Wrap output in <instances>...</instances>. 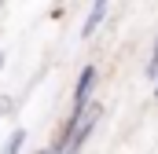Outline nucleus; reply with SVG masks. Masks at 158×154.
Wrapping results in <instances>:
<instances>
[{"label": "nucleus", "instance_id": "nucleus-3", "mask_svg": "<svg viewBox=\"0 0 158 154\" xmlns=\"http://www.w3.org/2000/svg\"><path fill=\"white\" fill-rule=\"evenodd\" d=\"M22 143H26V132H22V128H15V132H11V140L0 147V154H22Z\"/></svg>", "mask_w": 158, "mask_h": 154}, {"label": "nucleus", "instance_id": "nucleus-6", "mask_svg": "<svg viewBox=\"0 0 158 154\" xmlns=\"http://www.w3.org/2000/svg\"><path fill=\"white\" fill-rule=\"evenodd\" d=\"M155 95H158V77H155Z\"/></svg>", "mask_w": 158, "mask_h": 154}, {"label": "nucleus", "instance_id": "nucleus-2", "mask_svg": "<svg viewBox=\"0 0 158 154\" xmlns=\"http://www.w3.org/2000/svg\"><path fill=\"white\" fill-rule=\"evenodd\" d=\"M103 18H107V4L99 0V4H92V7H88V18H85V26H81V37L88 40L99 26H103Z\"/></svg>", "mask_w": 158, "mask_h": 154}, {"label": "nucleus", "instance_id": "nucleus-7", "mask_svg": "<svg viewBox=\"0 0 158 154\" xmlns=\"http://www.w3.org/2000/svg\"><path fill=\"white\" fill-rule=\"evenodd\" d=\"M0 66H4V55H0Z\"/></svg>", "mask_w": 158, "mask_h": 154}, {"label": "nucleus", "instance_id": "nucleus-4", "mask_svg": "<svg viewBox=\"0 0 158 154\" xmlns=\"http://www.w3.org/2000/svg\"><path fill=\"white\" fill-rule=\"evenodd\" d=\"M147 74L158 77V40H155V51H151V63H147Z\"/></svg>", "mask_w": 158, "mask_h": 154}, {"label": "nucleus", "instance_id": "nucleus-5", "mask_svg": "<svg viewBox=\"0 0 158 154\" xmlns=\"http://www.w3.org/2000/svg\"><path fill=\"white\" fill-rule=\"evenodd\" d=\"M37 154H55V151H52V147H48V151H37Z\"/></svg>", "mask_w": 158, "mask_h": 154}, {"label": "nucleus", "instance_id": "nucleus-1", "mask_svg": "<svg viewBox=\"0 0 158 154\" xmlns=\"http://www.w3.org/2000/svg\"><path fill=\"white\" fill-rule=\"evenodd\" d=\"M96 81H99V70L88 63L85 70L77 74V84H74V114L88 110L92 107V92H96Z\"/></svg>", "mask_w": 158, "mask_h": 154}]
</instances>
